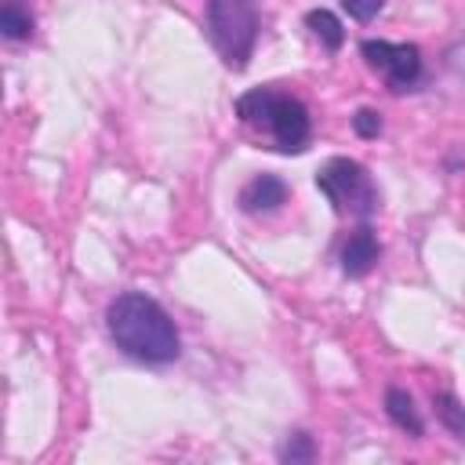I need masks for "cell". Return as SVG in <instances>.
Segmentation results:
<instances>
[{"mask_svg": "<svg viewBox=\"0 0 465 465\" xmlns=\"http://www.w3.org/2000/svg\"><path fill=\"white\" fill-rule=\"evenodd\" d=\"M385 414H389V421L396 429H403L411 436H421L425 432V421H421V414L414 407V396L407 389H400V385H389L385 389Z\"/></svg>", "mask_w": 465, "mask_h": 465, "instance_id": "cell-8", "label": "cell"}, {"mask_svg": "<svg viewBox=\"0 0 465 465\" xmlns=\"http://www.w3.org/2000/svg\"><path fill=\"white\" fill-rule=\"evenodd\" d=\"M432 407H436V418L454 432V440L465 443V407H461V400L454 392L440 389V392H432Z\"/></svg>", "mask_w": 465, "mask_h": 465, "instance_id": "cell-10", "label": "cell"}, {"mask_svg": "<svg viewBox=\"0 0 465 465\" xmlns=\"http://www.w3.org/2000/svg\"><path fill=\"white\" fill-rule=\"evenodd\" d=\"M312 458H316V443H312L309 432H291V436L280 443V461L298 465V461H312Z\"/></svg>", "mask_w": 465, "mask_h": 465, "instance_id": "cell-12", "label": "cell"}, {"mask_svg": "<svg viewBox=\"0 0 465 465\" xmlns=\"http://www.w3.org/2000/svg\"><path fill=\"white\" fill-rule=\"evenodd\" d=\"M305 25H309V33H312L327 51H338V47L345 44V29H341V22H338L327 7H312V11L305 15Z\"/></svg>", "mask_w": 465, "mask_h": 465, "instance_id": "cell-9", "label": "cell"}, {"mask_svg": "<svg viewBox=\"0 0 465 465\" xmlns=\"http://www.w3.org/2000/svg\"><path fill=\"white\" fill-rule=\"evenodd\" d=\"M316 189L338 207L356 214L360 222H367L378 211V189L367 174V167L360 160L349 156H331L320 171H316Z\"/></svg>", "mask_w": 465, "mask_h": 465, "instance_id": "cell-4", "label": "cell"}, {"mask_svg": "<svg viewBox=\"0 0 465 465\" xmlns=\"http://www.w3.org/2000/svg\"><path fill=\"white\" fill-rule=\"evenodd\" d=\"M0 29L7 40H25L33 33V18H29V11L18 7V0H7L0 7Z\"/></svg>", "mask_w": 465, "mask_h": 465, "instance_id": "cell-11", "label": "cell"}, {"mask_svg": "<svg viewBox=\"0 0 465 465\" xmlns=\"http://www.w3.org/2000/svg\"><path fill=\"white\" fill-rule=\"evenodd\" d=\"M363 62L389 84V91H411L421 80V51L414 44L400 40H363L360 44Z\"/></svg>", "mask_w": 465, "mask_h": 465, "instance_id": "cell-5", "label": "cell"}, {"mask_svg": "<svg viewBox=\"0 0 465 465\" xmlns=\"http://www.w3.org/2000/svg\"><path fill=\"white\" fill-rule=\"evenodd\" d=\"M236 116L265 134L276 153H305L312 138V116L302 98L280 91V87H251L236 98Z\"/></svg>", "mask_w": 465, "mask_h": 465, "instance_id": "cell-2", "label": "cell"}, {"mask_svg": "<svg viewBox=\"0 0 465 465\" xmlns=\"http://www.w3.org/2000/svg\"><path fill=\"white\" fill-rule=\"evenodd\" d=\"M207 36L229 69H247L258 44V0H207Z\"/></svg>", "mask_w": 465, "mask_h": 465, "instance_id": "cell-3", "label": "cell"}, {"mask_svg": "<svg viewBox=\"0 0 465 465\" xmlns=\"http://www.w3.org/2000/svg\"><path fill=\"white\" fill-rule=\"evenodd\" d=\"M378 254H381V247H378L374 229H371L367 222H360V225L349 232V240L341 243V272L352 276V280H356V276H367V272L374 269Z\"/></svg>", "mask_w": 465, "mask_h": 465, "instance_id": "cell-6", "label": "cell"}, {"mask_svg": "<svg viewBox=\"0 0 465 465\" xmlns=\"http://www.w3.org/2000/svg\"><path fill=\"white\" fill-rule=\"evenodd\" d=\"M341 7L349 11V18H356V22H371V18L385 7V0H341Z\"/></svg>", "mask_w": 465, "mask_h": 465, "instance_id": "cell-14", "label": "cell"}, {"mask_svg": "<svg viewBox=\"0 0 465 465\" xmlns=\"http://www.w3.org/2000/svg\"><path fill=\"white\" fill-rule=\"evenodd\" d=\"M105 331L113 345L138 363H171L182 356V334L167 309L145 291H124L105 309Z\"/></svg>", "mask_w": 465, "mask_h": 465, "instance_id": "cell-1", "label": "cell"}, {"mask_svg": "<svg viewBox=\"0 0 465 465\" xmlns=\"http://www.w3.org/2000/svg\"><path fill=\"white\" fill-rule=\"evenodd\" d=\"M283 200H287V182L280 174H254L240 189V207L247 214H272L276 207H283Z\"/></svg>", "mask_w": 465, "mask_h": 465, "instance_id": "cell-7", "label": "cell"}, {"mask_svg": "<svg viewBox=\"0 0 465 465\" xmlns=\"http://www.w3.org/2000/svg\"><path fill=\"white\" fill-rule=\"evenodd\" d=\"M352 131H356L360 138H378V131H381V113H378V109H356Z\"/></svg>", "mask_w": 465, "mask_h": 465, "instance_id": "cell-13", "label": "cell"}]
</instances>
